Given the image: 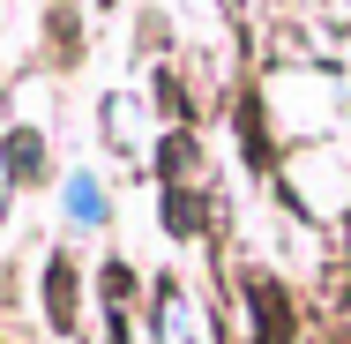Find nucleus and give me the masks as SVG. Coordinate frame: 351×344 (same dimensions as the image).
Instances as JSON below:
<instances>
[{
  "label": "nucleus",
  "instance_id": "nucleus-1",
  "mask_svg": "<svg viewBox=\"0 0 351 344\" xmlns=\"http://www.w3.org/2000/svg\"><path fill=\"white\" fill-rule=\"evenodd\" d=\"M68 209H75V217H97V187H90V180H75V187H68Z\"/></svg>",
  "mask_w": 351,
  "mask_h": 344
}]
</instances>
